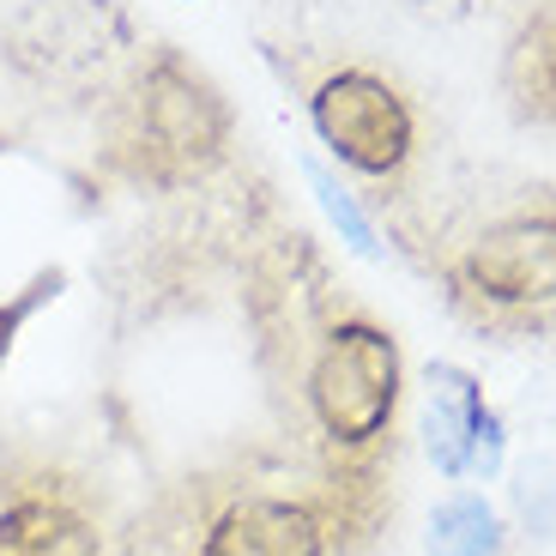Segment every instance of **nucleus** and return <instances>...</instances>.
<instances>
[{
  "label": "nucleus",
  "mask_w": 556,
  "mask_h": 556,
  "mask_svg": "<svg viewBox=\"0 0 556 556\" xmlns=\"http://www.w3.org/2000/svg\"><path fill=\"white\" fill-rule=\"evenodd\" d=\"M230 146H237V115L224 85L169 42L139 49L103 122V157L115 176L176 194L206 181L230 157Z\"/></svg>",
  "instance_id": "1"
},
{
  "label": "nucleus",
  "mask_w": 556,
  "mask_h": 556,
  "mask_svg": "<svg viewBox=\"0 0 556 556\" xmlns=\"http://www.w3.org/2000/svg\"><path fill=\"white\" fill-rule=\"evenodd\" d=\"M400 339L376 320H339L327 327V339L315 345L308 363V412H315L320 435L345 454L376 447L393 430V412H400Z\"/></svg>",
  "instance_id": "2"
},
{
  "label": "nucleus",
  "mask_w": 556,
  "mask_h": 556,
  "mask_svg": "<svg viewBox=\"0 0 556 556\" xmlns=\"http://www.w3.org/2000/svg\"><path fill=\"white\" fill-rule=\"evenodd\" d=\"M134 55V30L115 0H25L7 30V61L55 98L103 91Z\"/></svg>",
  "instance_id": "3"
},
{
  "label": "nucleus",
  "mask_w": 556,
  "mask_h": 556,
  "mask_svg": "<svg viewBox=\"0 0 556 556\" xmlns=\"http://www.w3.org/2000/svg\"><path fill=\"white\" fill-rule=\"evenodd\" d=\"M308 127H315V139L327 146V157H333L339 169L376 181V188L400 181L405 164H412V152H417L412 98L376 67L320 73V79L308 85Z\"/></svg>",
  "instance_id": "4"
},
{
  "label": "nucleus",
  "mask_w": 556,
  "mask_h": 556,
  "mask_svg": "<svg viewBox=\"0 0 556 556\" xmlns=\"http://www.w3.org/2000/svg\"><path fill=\"white\" fill-rule=\"evenodd\" d=\"M454 285L490 308L556 303V206L484 224L459 254Z\"/></svg>",
  "instance_id": "5"
},
{
  "label": "nucleus",
  "mask_w": 556,
  "mask_h": 556,
  "mask_svg": "<svg viewBox=\"0 0 556 556\" xmlns=\"http://www.w3.org/2000/svg\"><path fill=\"white\" fill-rule=\"evenodd\" d=\"M188 556H327V520L291 496H237L200 527Z\"/></svg>",
  "instance_id": "6"
},
{
  "label": "nucleus",
  "mask_w": 556,
  "mask_h": 556,
  "mask_svg": "<svg viewBox=\"0 0 556 556\" xmlns=\"http://www.w3.org/2000/svg\"><path fill=\"white\" fill-rule=\"evenodd\" d=\"M0 556H103V527L73 490L18 484L0 502Z\"/></svg>",
  "instance_id": "7"
},
{
  "label": "nucleus",
  "mask_w": 556,
  "mask_h": 556,
  "mask_svg": "<svg viewBox=\"0 0 556 556\" xmlns=\"http://www.w3.org/2000/svg\"><path fill=\"white\" fill-rule=\"evenodd\" d=\"M484 388L459 363H430L424 369V447H430L442 478H472V447L484 424Z\"/></svg>",
  "instance_id": "8"
},
{
  "label": "nucleus",
  "mask_w": 556,
  "mask_h": 556,
  "mask_svg": "<svg viewBox=\"0 0 556 556\" xmlns=\"http://www.w3.org/2000/svg\"><path fill=\"white\" fill-rule=\"evenodd\" d=\"M502 98L515 122L556 134V0L532 7L502 49Z\"/></svg>",
  "instance_id": "9"
},
{
  "label": "nucleus",
  "mask_w": 556,
  "mask_h": 556,
  "mask_svg": "<svg viewBox=\"0 0 556 556\" xmlns=\"http://www.w3.org/2000/svg\"><path fill=\"white\" fill-rule=\"evenodd\" d=\"M430 556H502V515L484 496L459 490L430 515V539H424Z\"/></svg>",
  "instance_id": "10"
},
{
  "label": "nucleus",
  "mask_w": 556,
  "mask_h": 556,
  "mask_svg": "<svg viewBox=\"0 0 556 556\" xmlns=\"http://www.w3.org/2000/svg\"><path fill=\"white\" fill-rule=\"evenodd\" d=\"M303 181H308V194H315V206L327 212V224L339 230V242H345L351 254H363V261H376L381 237H376V224H369V212L357 206V194L339 181V169L320 164V157H303Z\"/></svg>",
  "instance_id": "11"
},
{
  "label": "nucleus",
  "mask_w": 556,
  "mask_h": 556,
  "mask_svg": "<svg viewBox=\"0 0 556 556\" xmlns=\"http://www.w3.org/2000/svg\"><path fill=\"white\" fill-rule=\"evenodd\" d=\"M515 508L532 539H556V459L551 454H532L515 472Z\"/></svg>",
  "instance_id": "12"
},
{
  "label": "nucleus",
  "mask_w": 556,
  "mask_h": 556,
  "mask_svg": "<svg viewBox=\"0 0 556 556\" xmlns=\"http://www.w3.org/2000/svg\"><path fill=\"white\" fill-rule=\"evenodd\" d=\"M61 285H67V273H61V266H42V273L30 278L25 291H18V296H7V303H0V363L13 357L18 333H25V320L37 315L42 303H55V296H61Z\"/></svg>",
  "instance_id": "13"
},
{
  "label": "nucleus",
  "mask_w": 556,
  "mask_h": 556,
  "mask_svg": "<svg viewBox=\"0 0 556 556\" xmlns=\"http://www.w3.org/2000/svg\"><path fill=\"white\" fill-rule=\"evenodd\" d=\"M496 466H502V417L484 412V424H478V447H472V472L496 478Z\"/></svg>",
  "instance_id": "14"
},
{
  "label": "nucleus",
  "mask_w": 556,
  "mask_h": 556,
  "mask_svg": "<svg viewBox=\"0 0 556 556\" xmlns=\"http://www.w3.org/2000/svg\"><path fill=\"white\" fill-rule=\"evenodd\" d=\"M405 7H435V0H405Z\"/></svg>",
  "instance_id": "15"
},
{
  "label": "nucleus",
  "mask_w": 556,
  "mask_h": 556,
  "mask_svg": "<svg viewBox=\"0 0 556 556\" xmlns=\"http://www.w3.org/2000/svg\"><path fill=\"white\" fill-rule=\"evenodd\" d=\"M0 152H7V139H0Z\"/></svg>",
  "instance_id": "16"
}]
</instances>
